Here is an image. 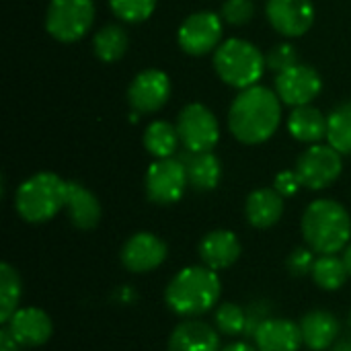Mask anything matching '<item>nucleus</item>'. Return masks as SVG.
Instances as JSON below:
<instances>
[{
    "label": "nucleus",
    "instance_id": "28",
    "mask_svg": "<svg viewBox=\"0 0 351 351\" xmlns=\"http://www.w3.org/2000/svg\"><path fill=\"white\" fill-rule=\"evenodd\" d=\"M327 140L341 154H351V103H343L327 117Z\"/></svg>",
    "mask_w": 351,
    "mask_h": 351
},
{
    "label": "nucleus",
    "instance_id": "39",
    "mask_svg": "<svg viewBox=\"0 0 351 351\" xmlns=\"http://www.w3.org/2000/svg\"><path fill=\"white\" fill-rule=\"evenodd\" d=\"M343 261H346V265H348V271H350L351 278V243L346 247V251H343Z\"/></svg>",
    "mask_w": 351,
    "mask_h": 351
},
{
    "label": "nucleus",
    "instance_id": "40",
    "mask_svg": "<svg viewBox=\"0 0 351 351\" xmlns=\"http://www.w3.org/2000/svg\"><path fill=\"white\" fill-rule=\"evenodd\" d=\"M350 325H351V308H350Z\"/></svg>",
    "mask_w": 351,
    "mask_h": 351
},
{
    "label": "nucleus",
    "instance_id": "35",
    "mask_svg": "<svg viewBox=\"0 0 351 351\" xmlns=\"http://www.w3.org/2000/svg\"><path fill=\"white\" fill-rule=\"evenodd\" d=\"M302 187V181L298 177L296 171H282L276 175V181H274V189L282 195V197H292L300 191Z\"/></svg>",
    "mask_w": 351,
    "mask_h": 351
},
{
    "label": "nucleus",
    "instance_id": "13",
    "mask_svg": "<svg viewBox=\"0 0 351 351\" xmlns=\"http://www.w3.org/2000/svg\"><path fill=\"white\" fill-rule=\"evenodd\" d=\"M265 14L284 37H300L315 23L313 0H267Z\"/></svg>",
    "mask_w": 351,
    "mask_h": 351
},
{
    "label": "nucleus",
    "instance_id": "2",
    "mask_svg": "<svg viewBox=\"0 0 351 351\" xmlns=\"http://www.w3.org/2000/svg\"><path fill=\"white\" fill-rule=\"evenodd\" d=\"M222 296L218 271L206 265H189L177 271L165 288V304L181 319H197L214 306Z\"/></svg>",
    "mask_w": 351,
    "mask_h": 351
},
{
    "label": "nucleus",
    "instance_id": "37",
    "mask_svg": "<svg viewBox=\"0 0 351 351\" xmlns=\"http://www.w3.org/2000/svg\"><path fill=\"white\" fill-rule=\"evenodd\" d=\"M220 351H259V350H257L255 346L247 343V341H234V343H230V346L222 348Z\"/></svg>",
    "mask_w": 351,
    "mask_h": 351
},
{
    "label": "nucleus",
    "instance_id": "18",
    "mask_svg": "<svg viewBox=\"0 0 351 351\" xmlns=\"http://www.w3.org/2000/svg\"><path fill=\"white\" fill-rule=\"evenodd\" d=\"M253 341L259 351H298L304 346L300 325L278 317L265 319L253 333Z\"/></svg>",
    "mask_w": 351,
    "mask_h": 351
},
{
    "label": "nucleus",
    "instance_id": "30",
    "mask_svg": "<svg viewBox=\"0 0 351 351\" xmlns=\"http://www.w3.org/2000/svg\"><path fill=\"white\" fill-rule=\"evenodd\" d=\"M109 4L115 16L128 23H142L156 8V0H109Z\"/></svg>",
    "mask_w": 351,
    "mask_h": 351
},
{
    "label": "nucleus",
    "instance_id": "21",
    "mask_svg": "<svg viewBox=\"0 0 351 351\" xmlns=\"http://www.w3.org/2000/svg\"><path fill=\"white\" fill-rule=\"evenodd\" d=\"M68 218L78 230H93L101 220V204L97 195L76 181H68Z\"/></svg>",
    "mask_w": 351,
    "mask_h": 351
},
{
    "label": "nucleus",
    "instance_id": "12",
    "mask_svg": "<svg viewBox=\"0 0 351 351\" xmlns=\"http://www.w3.org/2000/svg\"><path fill=\"white\" fill-rule=\"evenodd\" d=\"M321 88H323V80H321L319 72L313 66H306L300 62L296 66L280 72L276 78L278 97L286 105H292V107L311 105V101L317 99Z\"/></svg>",
    "mask_w": 351,
    "mask_h": 351
},
{
    "label": "nucleus",
    "instance_id": "38",
    "mask_svg": "<svg viewBox=\"0 0 351 351\" xmlns=\"http://www.w3.org/2000/svg\"><path fill=\"white\" fill-rule=\"evenodd\" d=\"M331 351H351V337H341L337 343L331 348Z\"/></svg>",
    "mask_w": 351,
    "mask_h": 351
},
{
    "label": "nucleus",
    "instance_id": "23",
    "mask_svg": "<svg viewBox=\"0 0 351 351\" xmlns=\"http://www.w3.org/2000/svg\"><path fill=\"white\" fill-rule=\"evenodd\" d=\"M288 130L292 138L313 144L321 138H327V117L313 105L294 107L288 119Z\"/></svg>",
    "mask_w": 351,
    "mask_h": 351
},
{
    "label": "nucleus",
    "instance_id": "24",
    "mask_svg": "<svg viewBox=\"0 0 351 351\" xmlns=\"http://www.w3.org/2000/svg\"><path fill=\"white\" fill-rule=\"evenodd\" d=\"M313 282L325 290V292H337L346 286L348 278H350V271H348V265L343 261V257H337V255H319L317 261H315V267H313V274H311Z\"/></svg>",
    "mask_w": 351,
    "mask_h": 351
},
{
    "label": "nucleus",
    "instance_id": "15",
    "mask_svg": "<svg viewBox=\"0 0 351 351\" xmlns=\"http://www.w3.org/2000/svg\"><path fill=\"white\" fill-rule=\"evenodd\" d=\"M171 97V80L162 70L150 68L140 72L130 84L128 99L132 107L140 113H154Z\"/></svg>",
    "mask_w": 351,
    "mask_h": 351
},
{
    "label": "nucleus",
    "instance_id": "19",
    "mask_svg": "<svg viewBox=\"0 0 351 351\" xmlns=\"http://www.w3.org/2000/svg\"><path fill=\"white\" fill-rule=\"evenodd\" d=\"M300 331H302V341L304 348L311 351H327L331 350L341 333V323L339 319L323 308L308 311L300 319Z\"/></svg>",
    "mask_w": 351,
    "mask_h": 351
},
{
    "label": "nucleus",
    "instance_id": "27",
    "mask_svg": "<svg viewBox=\"0 0 351 351\" xmlns=\"http://www.w3.org/2000/svg\"><path fill=\"white\" fill-rule=\"evenodd\" d=\"M128 45H130L128 33H125V29H121L117 25H107V27L99 29L93 39L95 56L103 62H117L125 53Z\"/></svg>",
    "mask_w": 351,
    "mask_h": 351
},
{
    "label": "nucleus",
    "instance_id": "1",
    "mask_svg": "<svg viewBox=\"0 0 351 351\" xmlns=\"http://www.w3.org/2000/svg\"><path fill=\"white\" fill-rule=\"evenodd\" d=\"M282 105L278 93L267 86L245 88L230 105L228 125L232 136L243 144H261L280 128Z\"/></svg>",
    "mask_w": 351,
    "mask_h": 351
},
{
    "label": "nucleus",
    "instance_id": "17",
    "mask_svg": "<svg viewBox=\"0 0 351 351\" xmlns=\"http://www.w3.org/2000/svg\"><path fill=\"white\" fill-rule=\"evenodd\" d=\"M220 333L214 323L199 319L181 321L167 343V351H220Z\"/></svg>",
    "mask_w": 351,
    "mask_h": 351
},
{
    "label": "nucleus",
    "instance_id": "3",
    "mask_svg": "<svg viewBox=\"0 0 351 351\" xmlns=\"http://www.w3.org/2000/svg\"><path fill=\"white\" fill-rule=\"evenodd\" d=\"M302 237L317 255H337L351 243V216L335 199H315L302 214Z\"/></svg>",
    "mask_w": 351,
    "mask_h": 351
},
{
    "label": "nucleus",
    "instance_id": "34",
    "mask_svg": "<svg viewBox=\"0 0 351 351\" xmlns=\"http://www.w3.org/2000/svg\"><path fill=\"white\" fill-rule=\"evenodd\" d=\"M271 317V306L265 300H257L247 304V331L245 337H253V333L257 331V327Z\"/></svg>",
    "mask_w": 351,
    "mask_h": 351
},
{
    "label": "nucleus",
    "instance_id": "7",
    "mask_svg": "<svg viewBox=\"0 0 351 351\" xmlns=\"http://www.w3.org/2000/svg\"><path fill=\"white\" fill-rule=\"evenodd\" d=\"M189 185L187 169L181 158H158L152 162L144 177L146 197L156 206L177 204Z\"/></svg>",
    "mask_w": 351,
    "mask_h": 351
},
{
    "label": "nucleus",
    "instance_id": "4",
    "mask_svg": "<svg viewBox=\"0 0 351 351\" xmlns=\"http://www.w3.org/2000/svg\"><path fill=\"white\" fill-rule=\"evenodd\" d=\"M68 204V181L56 173H37L25 179L14 193V210L29 224L56 218Z\"/></svg>",
    "mask_w": 351,
    "mask_h": 351
},
{
    "label": "nucleus",
    "instance_id": "29",
    "mask_svg": "<svg viewBox=\"0 0 351 351\" xmlns=\"http://www.w3.org/2000/svg\"><path fill=\"white\" fill-rule=\"evenodd\" d=\"M214 327L220 335L241 337L247 331V308L237 302H222L214 308Z\"/></svg>",
    "mask_w": 351,
    "mask_h": 351
},
{
    "label": "nucleus",
    "instance_id": "26",
    "mask_svg": "<svg viewBox=\"0 0 351 351\" xmlns=\"http://www.w3.org/2000/svg\"><path fill=\"white\" fill-rule=\"evenodd\" d=\"M23 296V282L10 263H0V323L4 325L16 311Z\"/></svg>",
    "mask_w": 351,
    "mask_h": 351
},
{
    "label": "nucleus",
    "instance_id": "31",
    "mask_svg": "<svg viewBox=\"0 0 351 351\" xmlns=\"http://www.w3.org/2000/svg\"><path fill=\"white\" fill-rule=\"evenodd\" d=\"M315 261L317 257L311 247H296L286 259V269L292 278H306L313 274Z\"/></svg>",
    "mask_w": 351,
    "mask_h": 351
},
{
    "label": "nucleus",
    "instance_id": "6",
    "mask_svg": "<svg viewBox=\"0 0 351 351\" xmlns=\"http://www.w3.org/2000/svg\"><path fill=\"white\" fill-rule=\"evenodd\" d=\"M95 21L93 0H51L45 16L47 33L64 43L78 41Z\"/></svg>",
    "mask_w": 351,
    "mask_h": 351
},
{
    "label": "nucleus",
    "instance_id": "25",
    "mask_svg": "<svg viewBox=\"0 0 351 351\" xmlns=\"http://www.w3.org/2000/svg\"><path fill=\"white\" fill-rule=\"evenodd\" d=\"M179 130L169 121H152L144 132V146L156 158H171L179 148Z\"/></svg>",
    "mask_w": 351,
    "mask_h": 351
},
{
    "label": "nucleus",
    "instance_id": "36",
    "mask_svg": "<svg viewBox=\"0 0 351 351\" xmlns=\"http://www.w3.org/2000/svg\"><path fill=\"white\" fill-rule=\"evenodd\" d=\"M23 348L12 339V335L6 331V327L0 329V351H21Z\"/></svg>",
    "mask_w": 351,
    "mask_h": 351
},
{
    "label": "nucleus",
    "instance_id": "20",
    "mask_svg": "<svg viewBox=\"0 0 351 351\" xmlns=\"http://www.w3.org/2000/svg\"><path fill=\"white\" fill-rule=\"evenodd\" d=\"M245 216L253 228H259V230L271 228L284 216V197L274 187L255 189L247 197Z\"/></svg>",
    "mask_w": 351,
    "mask_h": 351
},
{
    "label": "nucleus",
    "instance_id": "16",
    "mask_svg": "<svg viewBox=\"0 0 351 351\" xmlns=\"http://www.w3.org/2000/svg\"><path fill=\"white\" fill-rule=\"evenodd\" d=\"M243 253V245L239 241V237L232 230H210L208 234H204V239L197 245V255L202 259V265L214 269V271H222L232 267L239 257Z\"/></svg>",
    "mask_w": 351,
    "mask_h": 351
},
{
    "label": "nucleus",
    "instance_id": "32",
    "mask_svg": "<svg viewBox=\"0 0 351 351\" xmlns=\"http://www.w3.org/2000/svg\"><path fill=\"white\" fill-rule=\"evenodd\" d=\"M255 4L253 0H226L222 6V16L228 25H245L253 19Z\"/></svg>",
    "mask_w": 351,
    "mask_h": 351
},
{
    "label": "nucleus",
    "instance_id": "9",
    "mask_svg": "<svg viewBox=\"0 0 351 351\" xmlns=\"http://www.w3.org/2000/svg\"><path fill=\"white\" fill-rule=\"evenodd\" d=\"M177 130L181 144L189 152H212L220 138L218 119L202 103H191L181 111Z\"/></svg>",
    "mask_w": 351,
    "mask_h": 351
},
{
    "label": "nucleus",
    "instance_id": "8",
    "mask_svg": "<svg viewBox=\"0 0 351 351\" xmlns=\"http://www.w3.org/2000/svg\"><path fill=\"white\" fill-rule=\"evenodd\" d=\"M343 171V160L341 152H337L333 146H311L306 148L298 162H296V173L302 181V187L321 191L329 185H333Z\"/></svg>",
    "mask_w": 351,
    "mask_h": 351
},
{
    "label": "nucleus",
    "instance_id": "10",
    "mask_svg": "<svg viewBox=\"0 0 351 351\" xmlns=\"http://www.w3.org/2000/svg\"><path fill=\"white\" fill-rule=\"evenodd\" d=\"M169 255L167 243L154 232H136L132 234L119 253L121 265L132 274H150L158 269Z\"/></svg>",
    "mask_w": 351,
    "mask_h": 351
},
{
    "label": "nucleus",
    "instance_id": "22",
    "mask_svg": "<svg viewBox=\"0 0 351 351\" xmlns=\"http://www.w3.org/2000/svg\"><path fill=\"white\" fill-rule=\"evenodd\" d=\"M187 169L189 187L195 191H212L218 187L222 177V165L212 152H189L181 158Z\"/></svg>",
    "mask_w": 351,
    "mask_h": 351
},
{
    "label": "nucleus",
    "instance_id": "11",
    "mask_svg": "<svg viewBox=\"0 0 351 351\" xmlns=\"http://www.w3.org/2000/svg\"><path fill=\"white\" fill-rule=\"evenodd\" d=\"M222 19L214 12L189 14L179 27V45L189 56L210 53L222 37Z\"/></svg>",
    "mask_w": 351,
    "mask_h": 351
},
{
    "label": "nucleus",
    "instance_id": "5",
    "mask_svg": "<svg viewBox=\"0 0 351 351\" xmlns=\"http://www.w3.org/2000/svg\"><path fill=\"white\" fill-rule=\"evenodd\" d=\"M265 66L263 53L245 39H228L214 53V68L218 76L226 84L243 90L259 82Z\"/></svg>",
    "mask_w": 351,
    "mask_h": 351
},
{
    "label": "nucleus",
    "instance_id": "14",
    "mask_svg": "<svg viewBox=\"0 0 351 351\" xmlns=\"http://www.w3.org/2000/svg\"><path fill=\"white\" fill-rule=\"evenodd\" d=\"M6 331L21 348H41L49 341L53 333L51 317L37 306L19 308L6 323Z\"/></svg>",
    "mask_w": 351,
    "mask_h": 351
},
{
    "label": "nucleus",
    "instance_id": "33",
    "mask_svg": "<svg viewBox=\"0 0 351 351\" xmlns=\"http://www.w3.org/2000/svg\"><path fill=\"white\" fill-rule=\"evenodd\" d=\"M265 64H267V68H271L274 72L280 74V72H284V70H288V68L298 64V53H296V49L290 43H280V45H276L267 53Z\"/></svg>",
    "mask_w": 351,
    "mask_h": 351
}]
</instances>
